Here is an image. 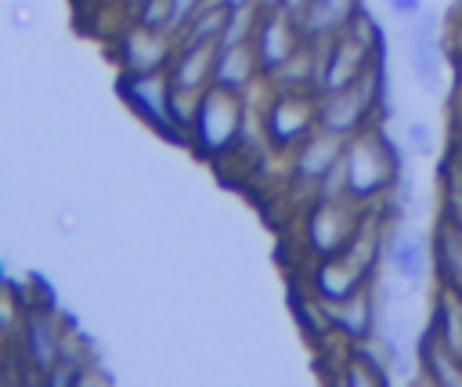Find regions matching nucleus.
Returning <instances> with one entry per match:
<instances>
[{
  "label": "nucleus",
  "mask_w": 462,
  "mask_h": 387,
  "mask_svg": "<svg viewBox=\"0 0 462 387\" xmlns=\"http://www.w3.org/2000/svg\"><path fill=\"white\" fill-rule=\"evenodd\" d=\"M260 76V61L253 54V43H231V47H217L213 51V87L231 90V94H245Z\"/></svg>",
  "instance_id": "ddd939ff"
},
{
  "label": "nucleus",
  "mask_w": 462,
  "mask_h": 387,
  "mask_svg": "<svg viewBox=\"0 0 462 387\" xmlns=\"http://www.w3.org/2000/svg\"><path fill=\"white\" fill-rule=\"evenodd\" d=\"M249 43H253V54L260 61V76L271 80L307 40H303L300 25L289 14H282V11H260V22H256Z\"/></svg>",
  "instance_id": "9b49d317"
},
{
  "label": "nucleus",
  "mask_w": 462,
  "mask_h": 387,
  "mask_svg": "<svg viewBox=\"0 0 462 387\" xmlns=\"http://www.w3.org/2000/svg\"><path fill=\"white\" fill-rule=\"evenodd\" d=\"M325 318H328L332 336L343 340V344H361V340L379 336V326H383L379 289L368 286L365 293H357L346 304H325Z\"/></svg>",
  "instance_id": "f8f14e48"
},
{
  "label": "nucleus",
  "mask_w": 462,
  "mask_h": 387,
  "mask_svg": "<svg viewBox=\"0 0 462 387\" xmlns=\"http://www.w3.org/2000/svg\"><path fill=\"white\" fill-rule=\"evenodd\" d=\"M227 4L224 0H209L180 33H177V43H184V47H217V40H220V33H224V25H227Z\"/></svg>",
  "instance_id": "6ab92c4d"
},
{
  "label": "nucleus",
  "mask_w": 462,
  "mask_h": 387,
  "mask_svg": "<svg viewBox=\"0 0 462 387\" xmlns=\"http://www.w3.org/2000/svg\"><path fill=\"white\" fill-rule=\"evenodd\" d=\"M213 51L217 47H184L177 43L173 61L166 69L170 83L180 90H206L213 87Z\"/></svg>",
  "instance_id": "f3484780"
},
{
  "label": "nucleus",
  "mask_w": 462,
  "mask_h": 387,
  "mask_svg": "<svg viewBox=\"0 0 462 387\" xmlns=\"http://www.w3.org/2000/svg\"><path fill=\"white\" fill-rule=\"evenodd\" d=\"M386 7H390V14H393V18H401V22L408 25L411 18H419V14H422V7H426V4H422V0H386Z\"/></svg>",
  "instance_id": "5701e85b"
},
{
  "label": "nucleus",
  "mask_w": 462,
  "mask_h": 387,
  "mask_svg": "<svg viewBox=\"0 0 462 387\" xmlns=\"http://www.w3.org/2000/svg\"><path fill=\"white\" fill-rule=\"evenodd\" d=\"M227 7H256V0H224Z\"/></svg>",
  "instance_id": "393cba45"
},
{
  "label": "nucleus",
  "mask_w": 462,
  "mask_h": 387,
  "mask_svg": "<svg viewBox=\"0 0 462 387\" xmlns=\"http://www.w3.org/2000/svg\"><path fill=\"white\" fill-rule=\"evenodd\" d=\"M173 51H177L173 33L148 29L134 18L116 33V43H112V58L119 72H166L173 61Z\"/></svg>",
  "instance_id": "6e6552de"
},
{
  "label": "nucleus",
  "mask_w": 462,
  "mask_h": 387,
  "mask_svg": "<svg viewBox=\"0 0 462 387\" xmlns=\"http://www.w3.org/2000/svg\"><path fill=\"white\" fill-rule=\"evenodd\" d=\"M134 22L148 25V29H162V33H173V0H141L134 11H130Z\"/></svg>",
  "instance_id": "412c9836"
},
{
  "label": "nucleus",
  "mask_w": 462,
  "mask_h": 387,
  "mask_svg": "<svg viewBox=\"0 0 462 387\" xmlns=\"http://www.w3.org/2000/svg\"><path fill=\"white\" fill-rule=\"evenodd\" d=\"M282 4H285V0H256L260 11H282Z\"/></svg>",
  "instance_id": "b1692460"
},
{
  "label": "nucleus",
  "mask_w": 462,
  "mask_h": 387,
  "mask_svg": "<svg viewBox=\"0 0 462 387\" xmlns=\"http://www.w3.org/2000/svg\"><path fill=\"white\" fill-rule=\"evenodd\" d=\"M343 152H346V141L318 127L310 137H303V141L289 152V177H292V184H296L300 192L314 195V188L339 166Z\"/></svg>",
  "instance_id": "9d476101"
},
{
  "label": "nucleus",
  "mask_w": 462,
  "mask_h": 387,
  "mask_svg": "<svg viewBox=\"0 0 462 387\" xmlns=\"http://www.w3.org/2000/svg\"><path fill=\"white\" fill-rule=\"evenodd\" d=\"M318 51V65H314V94H325V90H339V87H350L357 80L368 76L372 61H375V51L354 36L350 29L314 43Z\"/></svg>",
  "instance_id": "39448f33"
},
{
  "label": "nucleus",
  "mask_w": 462,
  "mask_h": 387,
  "mask_svg": "<svg viewBox=\"0 0 462 387\" xmlns=\"http://www.w3.org/2000/svg\"><path fill=\"white\" fill-rule=\"evenodd\" d=\"M368 206L354 199H314L303 213V246L310 257H328L339 253L354 242Z\"/></svg>",
  "instance_id": "20e7f679"
},
{
  "label": "nucleus",
  "mask_w": 462,
  "mask_h": 387,
  "mask_svg": "<svg viewBox=\"0 0 462 387\" xmlns=\"http://www.w3.org/2000/svg\"><path fill=\"white\" fill-rule=\"evenodd\" d=\"M404 148L415 156H433V123L430 119H408L404 123Z\"/></svg>",
  "instance_id": "4be33fe9"
},
{
  "label": "nucleus",
  "mask_w": 462,
  "mask_h": 387,
  "mask_svg": "<svg viewBox=\"0 0 462 387\" xmlns=\"http://www.w3.org/2000/svg\"><path fill=\"white\" fill-rule=\"evenodd\" d=\"M415 362H419V373L430 383H440V387H458L462 383V358L455 351H448L430 329H422V336L415 344Z\"/></svg>",
  "instance_id": "dca6fc26"
},
{
  "label": "nucleus",
  "mask_w": 462,
  "mask_h": 387,
  "mask_svg": "<svg viewBox=\"0 0 462 387\" xmlns=\"http://www.w3.org/2000/svg\"><path fill=\"white\" fill-rule=\"evenodd\" d=\"M116 90L123 98V105L144 119L155 134L170 137V141H180L173 119H170V94H173V83L166 72H119L116 76Z\"/></svg>",
  "instance_id": "0eeeda50"
},
{
  "label": "nucleus",
  "mask_w": 462,
  "mask_h": 387,
  "mask_svg": "<svg viewBox=\"0 0 462 387\" xmlns=\"http://www.w3.org/2000/svg\"><path fill=\"white\" fill-rule=\"evenodd\" d=\"M408 65H411V80L419 83L422 94L437 98L444 90V51H440V36H426L408 29Z\"/></svg>",
  "instance_id": "2eb2a0df"
},
{
  "label": "nucleus",
  "mask_w": 462,
  "mask_h": 387,
  "mask_svg": "<svg viewBox=\"0 0 462 387\" xmlns=\"http://www.w3.org/2000/svg\"><path fill=\"white\" fill-rule=\"evenodd\" d=\"M314 130H318V94L292 90V87H271V94L260 109V134H263L267 148L289 156Z\"/></svg>",
  "instance_id": "7ed1b4c3"
},
{
  "label": "nucleus",
  "mask_w": 462,
  "mask_h": 387,
  "mask_svg": "<svg viewBox=\"0 0 462 387\" xmlns=\"http://www.w3.org/2000/svg\"><path fill=\"white\" fill-rule=\"evenodd\" d=\"M137 4H141V0H126V7H130V11H134V7H137Z\"/></svg>",
  "instance_id": "a878e982"
},
{
  "label": "nucleus",
  "mask_w": 462,
  "mask_h": 387,
  "mask_svg": "<svg viewBox=\"0 0 462 387\" xmlns=\"http://www.w3.org/2000/svg\"><path fill=\"white\" fill-rule=\"evenodd\" d=\"M426 329L462 358V293L440 286L437 297H433V307H430V322Z\"/></svg>",
  "instance_id": "a211bd4d"
},
{
  "label": "nucleus",
  "mask_w": 462,
  "mask_h": 387,
  "mask_svg": "<svg viewBox=\"0 0 462 387\" xmlns=\"http://www.w3.org/2000/svg\"><path fill=\"white\" fill-rule=\"evenodd\" d=\"M65 336L69 329L58 326V311L54 304H29L25 315H22V329H18V344H22V358L32 373L47 376L58 362H61V351H65Z\"/></svg>",
  "instance_id": "1a4fd4ad"
},
{
  "label": "nucleus",
  "mask_w": 462,
  "mask_h": 387,
  "mask_svg": "<svg viewBox=\"0 0 462 387\" xmlns=\"http://www.w3.org/2000/svg\"><path fill=\"white\" fill-rule=\"evenodd\" d=\"M383 217L393 224V221H408V217H415L419 213V188H415V177H411V170H401L397 177H393V184H390V192L383 195Z\"/></svg>",
  "instance_id": "aec40b11"
},
{
  "label": "nucleus",
  "mask_w": 462,
  "mask_h": 387,
  "mask_svg": "<svg viewBox=\"0 0 462 387\" xmlns=\"http://www.w3.org/2000/svg\"><path fill=\"white\" fill-rule=\"evenodd\" d=\"M361 7H365V0H310V7L303 11V18L296 25L307 43H321V40L343 33L357 18Z\"/></svg>",
  "instance_id": "4468645a"
},
{
  "label": "nucleus",
  "mask_w": 462,
  "mask_h": 387,
  "mask_svg": "<svg viewBox=\"0 0 462 387\" xmlns=\"http://www.w3.org/2000/svg\"><path fill=\"white\" fill-rule=\"evenodd\" d=\"M408 170V159L401 156V145L383 130L368 127L365 134L346 141L343 152V174H346V195L354 203H383L393 177Z\"/></svg>",
  "instance_id": "f257e3e1"
},
{
  "label": "nucleus",
  "mask_w": 462,
  "mask_h": 387,
  "mask_svg": "<svg viewBox=\"0 0 462 387\" xmlns=\"http://www.w3.org/2000/svg\"><path fill=\"white\" fill-rule=\"evenodd\" d=\"M383 268L393 282L415 293L426 286L433 271V242L408 221H393L386 224V239H383Z\"/></svg>",
  "instance_id": "423d86ee"
},
{
  "label": "nucleus",
  "mask_w": 462,
  "mask_h": 387,
  "mask_svg": "<svg viewBox=\"0 0 462 387\" xmlns=\"http://www.w3.org/2000/svg\"><path fill=\"white\" fill-rule=\"evenodd\" d=\"M249 130V116H245V94H231L220 87H206L188 145L206 156V159H224L231 152L242 148V137Z\"/></svg>",
  "instance_id": "f03ea898"
}]
</instances>
